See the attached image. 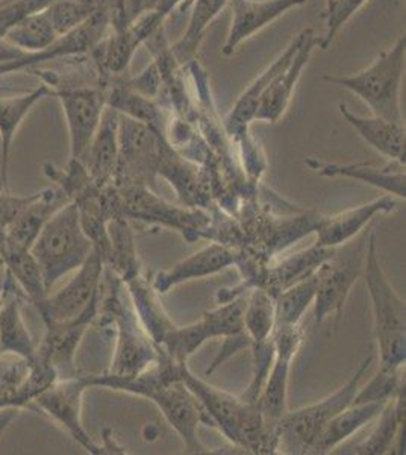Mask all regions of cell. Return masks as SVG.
<instances>
[{
  "label": "cell",
  "instance_id": "cell-1",
  "mask_svg": "<svg viewBox=\"0 0 406 455\" xmlns=\"http://www.w3.org/2000/svg\"><path fill=\"white\" fill-rule=\"evenodd\" d=\"M184 364L173 362L161 351L160 360L135 377H119L109 372L90 373L84 377L88 387H105L150 399L170 427L179 435L186 452L206 454L210 451L199 439L197 429L199 425L212 427V422L201 401L180 378V368Z\"/></svg>",
  "mask_w": 406,
  "mask_h": 455
},
{
  "label": "cell",
  "instance_id": "cell-2",
  "mask_svg": "<svg viewBox=\"0 0 406 455\" xmlns=\"http://www.w3.org/2000/svg\"><path fill=\"white\" fill-rule=\"evenodd\" d=\"M180 378L205 407L212 427L232 445L243 452L276 454V428L268 424L257 403L206 383L187 364L180 368Z\"/></svg>",
  "mask_w": 406,
  "mask_h": 455
},
{
  "label": "cell",
  "instance_id": "cell-3",
  "mask_svg": "<svg viewBox=\"0 0 406 455\" xmlns=\"http://www.w3.org/2000/svg\"><path fill=\"white\" fill-rule=\"evenodd\" d=\"M105 280V289L100 287L99 323L102 328L113 326L117 339L108 372L119 377H135L160 360L161 349L141 325L123 281L111 270Z\"/></svg>",
  "mask_w": 406,
  "mask_h": 455
},
{
  "label": "cell",
  "instance_id": "cell-4",
  "mask_svg": "<svg viewBox=\"0 0 406 455\" xmlns=\"http://www.w3.org/2000/svg\"><path fill=\"white\" fill-rule=\"evenodd\" d=\"M365 285L369 290L373 311V334L378 343L379 369L397 372L406 362V306L405 299L393 289L382 270L376 231L369 233L365 252Z\"/></svg>",
  "mask_w": 406,
  "mask_h": 455
},
{
  "label": "cell",
  "instance_id": "cell-5",
  "mask_svg": "<svg viewBox=\"0 0 406 455\" xmlns=\"http://www.w3.org/2000/svg\"><path fill=\"white\" fill-rule=\"evenodd\" d=\"M93 249V242L81 225L76 204L70 202L47 220L29 251L40 266L44 285L51 293L60 280L87 261Z\"/></svg>",
  "mask_w": 406,
  "mask_h": 455
},
{
  "label": "cell",
  "instance_id": "cell-6",
  "mask_svg": "<svg viewBox=\"0 0 406 455\" xmlns=\"http://www.w3.org/2000/svg\"><path fill=\"white\" fill-rule=\"evenodd\" d=\"M405 52L406 38L402 36L362 72L349 76L326 75L323 79L356 94L378 117L403 124L401 88L405 75Z\"/></svg>",
  "mask_w": 406,
  "mask_h": 455
},
{
  "label": "cell",
  "instance_id": "cell-7",
  "mask_svg": "<svg viewBox=\"0 0 406 455\" xmlns=\"http://www.w3.org/2000/svg\"><path fill=\"white\" fill-rule=\"evenodd\" d=\"M373 357L365 358L347 383L319 403L283 414L276 424V454H313L324 428L335 416L354 403L361 381Z\"/></svg>",
  "mask_w": 406,
  "mask_h": 455
},
{
  "label": "cell",
  "instance_id": "cell-8",
  "mask_svg": "<svg viewBox=\"0 0 406 455\" xmlns=\"http://www.w3.org/2000/svg\"><path fill=\"white\" fill-rule=\"evenodd\" d=\"M369 234L362 233L356 242L335 248L334 254L315 270V296H314V325H323L330 315L338 328L341 313L350 290L364 270Z\"/></svg>",
  "mask_w": 406,
  "mask_h": 455
},
{
  "label": "cell",
  "instance_id": "cell-9",
  "mask_svg": "<svg viewBox=\"0 0 406 455\" xmlns=\"http://www.w3.org/2000/svg\"><path fill=\"white\" fill-rule=\"evenodd\" d=\"M114 186V184H113ZM119 195L120 218L146 223H160L179 231L188 242L201 238L211 216L201 208H179L163 201L150 188L137 184L114 186Z\"/></svg>",
  "mask_w": 406,
  "mask_h": 455
},
{
  "label": "cell",
  "instance_id": "cell-10",
  "mask_svg": "<svg viewBox=\"0 0 406 455\" xmlns=\"http://www.w3.org/2000/svg\"><path fill=\"white\" fill-rule=\"evenodd\" d=\"M88 388L84 375L57 379L44 388L34 401V410L49 416L55 424L76 440L84 450L93 455L103 454L102 448L92 439L83 424L84 394Z\"/></svg>",
  "mask_w": 406,
  "mask_h": 455
},
{
  "label": "cell",
  "instance_id": "cell-11",
  "mask_svg": "<svg viewBox=\"0 0 406 455\" xmlns=\"http://www.w3.org/2000/svg\"><path fill=\"white\" fill-rule=\"evenodd\" d=\"M105 263L96 249L87 261L75 270L72 280L55 293H49L42 304L36 307L43 323H64L75 321L87 310L94 296L100 291Z\"/></svg>",
  "mask_w": 406,
  "mask_h": 455
},
{
  "label": "cell",
  "instance_id": "cell-12",
  "mask_svg": "<svg viewBox=\"0 0 406 455\" xmlns=\"http://www.w3.org/2000/svg\"><path fill=\"white\" fill-rule=\"evenodd\" d=\"M102 287V285H100ZM100 291L90 302L87 310L77 319L64 323L47 322L43 340L36 345V357L46 363L57 373L58 379L79 375L76 368V351L88 328L98 319Z\"/></svg>",
  "mask_w": 406,
  "mask_h": 455
},
{
  "label": "cell",
  "instance_id": "cell-13",
  "mask_svg": "<svg viewBox=\"0 0 406 455\" xmlns=\"http://www.w3.org/2000/svg\"><path fill=\"white\" fill-rule=\"evenodd\" d=\"M302 340L304 328L300 323L278 326L273 331L275 357L257 405L268 424L273 425L275 428L278 420L287 413L288 378Z\"/></svg>",
  "mask_w": 406,
  "mask_h": 455
},
{
  "label": "cell",
  "instance_id": "cell-14",
  "mask_svg": "<svg viewBox=\"0 0 406 455\" xmlns=\"http://www.w3.org/2000/svg\"><path fill=\"white\" fill-rule=\"evenodd\" d=\"M61 102L70 139V160H81L98 131L107 99L103 88L53 87Z\"/></svg>",
  "mask_w": 406,
  "mask_h": 455
},
{
  "label": "cell",
  "instance_id": "cell-15",
  "mask_svg": "<svg viewBox=\"0 0 406 455\" xmlns=\"http://www.w3.org/2000/svg\"><path fill=\"white\" fill-rule=\"evenodd\" d=\"M396 197L391 195L378 197L358 207L350 208L334 216H320L315 228V243L322 248H338L349 243L360 235L369 223L379 214H390L396 212Z\"/></svg>",
  "mask_w": 406,
  "mask_h": 455
},
{
  "label": "cell",
  "instance_id": "cell-16",
  "mask_svg": "<svg viewBox=\"0 0 406 455\" xmlns=\"http://www.w3.org/2000/svg\"><path fill=\"white\" fill-rule=\"evenodd\" d=\"M319 36H314L313 29H305L304 40L299 46L298 52L291 62L268 85L267 92L258 104L257 113L253 120L276 124L283 119L288 105L293 99L294 90L298 87L299 79L313 55L314 47L319 46Z\"/></svg>",
  "mask_w": 406,
  "mask_h": 455
},
{
  "label": "cell",
  "instance_id": "cell-17",
  "mask_svg": "<svg viewBox=\"0 0 406 455\" xmlns=\"http://www.w3.org/2000/svg\"><path fill=\"white\" fill-rule=\"evenodd\" d=\"M237 259V251L214 242L197 251L195 254L180 259L179 263L171 266L170 269L158 272L152 280V285L158 291V295H165L173 287L186 281L201 280L220 274L223 270L235 266Z\"/></svg>",
  "mask_w": 406,
  "mask_h": 455
},
{
  "label": "cell",
  "instance_id": "cell-18",
  "mask_svg": "<svg viewBox=\"0 0 406 455\" xmlns=\"http://www.w3.org/2000/svg\"><path fill=\"white\" fill-rule=\"evenodd\" d=\"M305 4L306 0H232L231 28L223 53L235 52L243 42L278 20L288 11Z\"/></svg>",
  "mask_w": 406,
  "mask_h": 455
},
{
  "label": "cell",
  "instance_id": "cell-19",
  "mask_svg": "<svg viewBox=\"0 0 406 455\" xmlns=\"http://www.w3.org/2000/svg\"><path fill=\"white\" fill-rule=\"evenodd\" d=\"M335 248H322L313 244L308 249L279 259L276 264H264L253 280L252 289L266 290L268 295L276 298L283 290L315 274V270L332 257Z\"/></svg>",
  "mask_w": 406,
  "mask_h": 455
},
{
  "label": "cell",
  "instance_id": "cell-20",
  "mask_svg": "<svg viewBox=\"0 0 406 455\" xmlns=\"http://www.w3.org/2000/svg\"><path fill=\"white\" fill-rule=\"evenodd\" d=\"M4 278L0 291V354H14L32 362L36 360V343L21 317V300L26 296L5 267Z\"/></svg>",
  "mask_w": 406,
  "mask_h": 455
},
{
  "label": "cell",
  "instance_id": "cell-21",
  "mask_svg": "<svg viewBox=\"0 0 406 455\" xmlns=\"http://www.w3.org/2000/svg\"><path fill=\"white\" fill-rule=\"evenodd\" d=\"M304 36L305 31L300 32L293 42L288 44L287 49L273 61L272 66H268L237 99V102L232 107L231 113L227 114V119H225V131L232 140L238 141L244 135L249 134V126L253 122L259 100L267 92L268 85L272 84L273 79L276 78L279 73L283 72V68L291 62L294 55L298 52L300 43L304 40Z\"/></svg>",
  "mask_w": 406,
  "mask_h": 455
},
{
  "label": "cell",
  "instance_id": "cell-22",
  "mask_svg": "<svg viewBox=\"0 0 406 455\" xmlns=\"http://www.w3.org/2000/svg\"><path fill=\"white\" fill-rule=\"evenodd\" d=\"M305 164L324 178H349V180L369 184L386 192V195H393L405 201V163L401 161H388L386 166L378 167L373 164H365V163L338 164V163H324L319 158H306Z\"/></svg>",
  "mask_w": 406,
  "mask_h": 455
},
{
  "label": "cell",
  "instance_id": "cell-23",
  "mask_svg": "<svg viewBox=\"0 0 406 455\" xmlns=\"http://www.w3.org/2000/svg\"><path fill=\"white\" fill-rule=\"evenodd\" d=\"M120 113L107 107L100 124L81 161L88 176L99 188L113 184L119 164Z\"/></svg>",
  "mask_w": 406,
  "mask_h": 455
},
{
  "label": "cell",
  "instance_id": "cell-24",
  "mask_svg": "<svg viewBox=\"0 0 406 455\" xmlns=\"http://www.w3.org/2000/svg\"><path fill=\"white\" fill-rule=\"evenodd\" d=\"M55 88L51 84L43 83L34 88L29 93L0 98V148H2V163H0V188L8 187V175H10V156L12 141L17 131L20 128L23 120L31 113L40 100L53 96Z\"/></svg>",
  "mask_w": 406,
  "mask_h": 455
},
{
  "label": "cell",
  "instance_id": "cell-25",
  "mask_svg": "<svg viewBox=\"0 0 406 455\" xmlns=\"http://www.w3.org/2000/svg\"><path fill=\"white\" fill-rule=\"evenodd\" d=\"M70 202H73L72 199L58 187H47V188L36 192L34 201L19 214V218L6 229V240L20 248H31L32 243L36 242V235L40 234L47 220Z\"/></svg>",
  "mask_w": 406,
  "mask_h": 455
},
{
  "label": "cell",
  "instance_id": "cell-26",
  "mask_svg": "<svg viewBox=\"0 0 406 455\" xmlns=\"http://www.w3.org/2000/svg\"><path fill=\"white\" fill-rule=\"evenodd\" d=\"M341 117L358 132L361 139L390 161L405 163V124L384 117H362L352 113L347 105H338Z\"/></svg>",
  "mask_w": 406,
  "mask_h": 455
},
{
  "label": "cell",
  "instance_id": "cell-27",
  "mask_svg": "<svg viewBox=\"0 0 406 455\" xmlns=\"http://www.w3.org/2000/svg\"><path fill=\"white\" fill-rule=\"evenodd\" d=\"M0 261L32 306L36 307L46 299L49 291L43 280L42 269L31 251L10 243L4 231L0 233Z\"/></svg>",
  "mask_w": 406,
  "mask_h": 455
},
{
  "label": "cell",
  "instance_id": "cell-28",
  "mask_svg": "<svg viewBox=\"0 0 406 455\" xmlns=\"http://www.w3.org/2000/svg\"><path fill=\"white\" fill-rule=\"evenodd\" d=\"M124 285L128 289L129 298L141 325L154 340L155 345L160 347L165 337L169 336V332L176 325L170 321L164 307L161 306L158 291L141 274L137 275Z\"/></svg>",
  "mask_w": 406,
  "mask_h": 455
},
{
  "label": "cell",
  "instance_id": "cell-29",
  "mask_svg": "<svg viewBox=\"0 0 406 455\" xmlns=\"http://www.w3.org/2000/svg\"><path fill=\"white\" fill-rule=\"evenodd\" d=\"M386 403H350L343 411H339L334 419L324 428L315 443L313 454H330L345 440L356 435L365 425L370 424L379 416Z\"/></svg>",
  "mask_w": 406,
  "mask_h": 455
},
{
  "label": "cell",
  "instance_id": "cell-30",
  "mask_svg": "<svg viewBox=\"0 0 406 455\" xmlns=\"http://www.w3.org/2000/svg\"><path fill=\"white\" fill-rule=\"evenodd\" d=\"M405 386L399 388L393 398L386 403L379 416L376 418L375 428L370 435L350 451L352 454L384 455L390 452L397 435L405 428Z\"/></svg>",
  "mask_w": 406,
  "mask_h": 455
},
{
  "label": "cell",
  "instance_id": "cell-31",
  "mask_svg": "<svg viewBox=\"0 0 406 455\" xmlns=\"http://www.w3.org/2000/svg\"><path fill=\"white\" fill-rule=\"evenodd\" d=\"M109 251L105 269L117 275L124 284L139 272V255L135 248L134 231L128 219L115 218L108 223Z\"/></svg>",
  "mask_w": 406,
  "mask_h": 455
},
{
  "label": "cell",
  "instance_id": "cell-32",
  "mask_svg": "<svg viewBox=\"0 0 406 455\" xmlns=\"http://www.w3.org/2000/svg\"><path fill=\"white\" fill-rule=\"evenodd\" d=\"M57 38V31L44 10L17 21L4 34L2 40L23 52L36 53L47 49Z\"/></svg>",
  "mask_w": 406,
  "mask_h": 455
},
{
  "label": "cell",
  "instance_id": "cell-33",
  "mask_svg": "<svg viewBox=\"0 0 406 455\" xmlns=\"http://www.w3.org/2000/svg\"><path fill=\"white\" fill-rule=\"evenodd\" d=\"M227 2L229 0H195L186 34L175 46L170 47L176 61H193L191 58L197 52V47L205 36L206 28L219 16V12L227 6Z\"/></svg>",
  "mask_w": 406,
  "mask_h": 455
},
{
  "label": "cell",
  "instance_id": "cell-34",
  "mask_svg": "<svg viewBox=\"0 0 406 455\" xmlns=\"http://www.w3.org/2000/svg\"><path fill=\"white\" fill-rule=\"evenodd\" d=\"M243 323L251 345L270 339L275 331V298L263 289L249 290L244 300Z\"/></svg>",
  "mask_w": 406,
  "mask_h": 455
},
{
  "label": "cell",
  "instance_id": "cell-35",
  "mask_svg": "<svg viewBox=\"0 0 406 455\" xmlns=\"http://www.w3.org/2000/svg\"><path fill=\"white\" fill-rule=\"evenodd\" d=\"M105 99L107 107L115 109L122 116L149 124L155 130H163L161 108L155 105L154 99L141 96L126 84L111 87L109 93H105Z\"/></svg>",
  "mask_w": 406,
  "mask_h": 455
},
{
  "label": "cell",
  "instance_id": "cell-36",
  "mask_svg": "<svg viewBox=\"0 0 406 455\" xmlns=\"http://www.w3.org/2000/svg\"><path fill=\"white\" fill-rule=\"evenodd\" d=\"M315 296V276L311 275L306 280L283 290L275 298V328L278 326L298 325L302 321L308 307Z\"/></svg>",
  "mask_w": 406,
  "mask_h": 455
},
{
  "label": "cell",
  "instance_id": "cell-37",
  "mask_svg": "<svg viewBox=\"0 0 406 455\" xmlns=\"http://www.w3.org/2000/svg\"><path fill=\"white\" fill-rule=\"evenodd\" d=\"M99 8L88 0H53L46 12L58 36H61L83 25Z\"/></svg>",
  "mask_w": 406,
  "mask_h": 455
},
{
  "label": "cell",
  "instance_id": "cell-38",
  "mask_svg": "<svg viewBox=\"0 0 406 455\" xmlns=\"http://www.w3.org/2000/svg\"><path fill=\"white\" fill-rule=\"evenodd\" d=\"M405 386L403 369L397 372L379 369L365 387L358 388L354 403H388Z\"/></svg>",
  "mask_w": 406,
  "mask_h": 455
},
{
  "label": "cell",
  "instance_id": "cell-39",
  "mask_svg": "<svg viewBox=\"0 0 406 455\" xmlns=\"http://www.w3.org/2000/svg\"><path fill=\"white\" fill-rule=\"evenodd\" d=\"M365 2L367 0H330L328 11H326V14H328V21H326L328 32H326L323 38H320L319 43L322 51L328 49V46L332 43L335 36L338 34L346 21H349L356 11L364 5Z\"/></svg>",
  "mask_w": 406,
  "mask_h": 455
},
{
  "label": "cell",
  "instance_id": "cell-40",
  "mask_svg": "<svg viewBox=\"0 0 406 455\" xmlns=\"http://www.w3.org/2000/svg\"><path fill=\"white\" fill-rule=\"evenodd\" d=\"M36 193L20 196L12 195L10 188H0V231H6L36 197Z\"/></svg>",
  "mask_w": 406,
  "mask_h": 455
},
{
  "label": "cell",
  "instance_id": "cell-41",
  "mask_svg": "<svg viewBox=\"0 0 406 455\" xmlns=\"http://www.w3.org/2000/svg\"><path fill=\"white\" fill-rule=\"evenodd\" d=\"M126 85L146 98H158L161 94V88H163V76H161L156 62H152L150 66L144 68L143 72L139 73V76L131 79Z\"/></svg>",
  "mask_w": 406,
  "mask_h": 455
},
{
  "label": "cell",
  "instance_id": "cell-42",
  "mask_svg": "<svg viewBox=\"0 0 406 455\" xmlns=\"http://www.w3.org/2000/svg\"><path fill=\"white\" fill-rule=\"evenodd\" d=\"M330 0H328V5H330Z\"/></svg>",
  "mask_w": 406,
  "mask_h": 455
},
{
  "label": "cell",
  "instance_id": "cell-43",
  "mask_svg": "<svg viewBox=\"0 0 406 455\" xmlns=\"http://www.w3.org/2000/svg\"><path fill=\"white\" fill-rule=\"evenodd\" d=\"M0 233H2V231H0ZM4 233H5V231H4Z\"/></svg>",
  "mask_w": 406,
  "mask_h": 455
}]
</instances>
